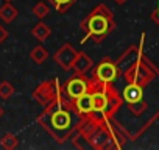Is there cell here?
Here are the masks:
<instances>
[{
  "instance_id": "obj_5",
  "label": "cell",
  "mask_w": 159,
  "mask_h": 150,
  "mask_svg": "<svg viewBox=\"0 0 159 150\" xmlns=\"http://www.w3.org/2000/svg\"><path fill=\"white\" fill-rule=\"evenodd\" d=\"M89 91H91V78L86 77L84 73H78V72H75L73 77H70L62 86V92L70 100H75Z\"/></svg>"
},
{
  "instance_id": "obj_22",
  "label": "cell",
  "mask_w": 159,
  "mask_h": 150,
  "mask_svg": "<svg viewBox=\"0 0 159 150\" xmlns=\"http://www.w3.org/2000/svg\"><path fill=\"white\" fill-rule=\"evenodd\" d=\"M5 2H11V0H5Z\"/></svg>"
},
{
  "instance_id": "obj_18",
  "label": "cell",
  "mask_w": 159,
  "mask_h": 150,
  "mask_svg": "<svg viewBox=\"0 0 159 150\" xmlns=\"http://www.w3.org/2000/svg\"><path fill=\"white\" fill-rule=\"evenodd\" d=\"M151 21L159 27V0H157V3H156V10L151 13Z\"/></svg>"
},
{
  "instance_id": "obj_17",
  "label": "cell",
  "mask_w": 159,
  "mask_h": 150,
  "mask_svg": "<svg viewBox=\"0 0 159 150\" xmlns=\"http://www.w3.org/2000/svg\"><path fill=\"white\" fill-rule=\"evenodd\" d=\"M14 92H16V89H14V86H13L10 82L3 80L2 83H0V99L8 100L10 97H13Z\"/></svg>"
},
{
  "instance_id": "obj_15",
  "label": "cell",
  "mask_w": 159,
  "mask_h": 150,
  "mask_svg": "<svg viewBox=\"0 0 159 150\" xmlns=\"http://www.w3.org/2000/svg\"><path fill=\"white\" fill-rule=\"evenodd\" d=\"M0 145H2L3 148H7V150H13L19 145V139H17L16 134L7 133V134L2 136V139H0Z\"/></svg>"
},
{
  "instance_id": "obj_14",
  "label": "cell",
  "mask_w": 159,
  "mask_h": 150,
  "mask_svg": "<svg viewBox=\"0 0 159 150\" xmlns=\"http://www.w3.org/2000/svg\"><path fill=\"white\" fill-rule=\"evenodd\" d=\"M48 2L55 7V10L59 13V14H64V13H67L78 0H48Z\"/></svg>"
},
{
  "instance_id": "obj_8",
  "label": "cell",
  "mask_w": 159,
  "mask_h": 150,
  "mask_svg": "<svg viewBox=\"0 0 159 150\" xmlns=\"http://www.w3.org/2000/svg\"><path fill=\"white\" fill-rule=\"evenodd\" d=\"M148 86V85H147ZM147 86L137 85V83H126V86L122 91V99H123V105H129V103H136L143 100V89Z\"/></svg>"
},
{
  "instance_id": "obj_21",
  "label": "cell",
  "mask_w": 159,
  "mask_h": 150,
  "mask_svg": "<svg viewBox=\"0 0 159 150\" xmlns=\"http://www.w3.org/2000/svg\"><path fill=\"white\" fill-rule=\"evenodd\" d=\"M3 114H5V110H3V108H2V106H0V117H2V116H3Z\"/></svg>"
},
{
  "instance_id": "obj_2",
  "label": "cell",
  "mask_w": 159,
  "mask_h": 150,
  "mask_svg": "<svg viewBox=\"0 0 159 150\" xmlns=\"http://www.w3.org/2000/svg\"><path fill=\"white\" fill-rule=\"evenodd\" d=\"M91 96L94 102V111L89 119H92L97 124H106L112 120L114 114L122 108L123 99L114 88V83H103L91 80Z\"/></svg>"
},
{
  "instance_id": "obj_9",
  "label": "cell",
  "mask_w": 159,
  "mask_h": 150,
  "mask_svg": "<svg viewBox=\"0 0 159 150\" xmlns=\"http://www.w3.org/2000/svg\"><path fill=\"white\" fill-rule=\"evenodd\" d=\"M73 103H75L76 111L81 114L83 117L91 116V113L94 111V102H92L91 92H86V94H83V96H80L78 99L73 100Z\"/></svg>"
},
{
  "instance_id": "obj_13",
  "label": "cell",
  "mask_w": 159,
  "mask_h": 150,
  "mask_svg": "<svg viewBox=\"0 0 159 150\" xmlns=\"http://www.w3.org/2000/svg\"><path fill=\"white\" fill-rule=\"evenodd\" d=\"M30 58L34 64H44L48 58V52L44 45H36L34 49H31L30 52Z\"/></svg>"
},
{
  "instance_id": "obj_10",
  "label": "cell",
  "mask_w": 159,
  "mask_h": 150,
  "mask_svg": "<svg viewBox=\"0 0 159 150\" xmlns=\"http://www.w3.org/2000/svg\"><path fill=\"white\" fill-rule=\"evenodd\" d=\"M94 67V61L89 55H86L84 52H78V56L73 63V70L78 73H86L88 70H91Z\"/></svg>"
},
{
  "instance_id": "obj_19",
  "label": "cell",
  "mask_w": 159,
  "mask_h": 150,
  "mask_svg": "<svg viewBox=\"0 0 159 150\" xmlns=\"http://www.w3.org/2000/svg\"><path fill=\"white\" fill-rule=\"evenodd\" d=\"M8 30L3 27V25H0V44H3L7 39H8Z\"/></svg>"
},
{
  "instance_id": "obj_1",
  "label": "cell",
  "mask_w": 159,
  "mask_h": 150,
  "mask_svg": "<svg viewBox=\"0 0 159 150\" xmlns=\"http://www.w3.org/2000/svg\"><path fill=\"white\" fill-rule=\"evenodd\" d=\"M84 119L76 111L73 100L61 91L55 100L45 105V110L38 116V124L58 144H64L80 130Z\"/></svg>"
},
{
  "instance_id": "obj_6",
  "label": "cell",
  "mask_w": 159,
  "mask_h": 150,
  "mask_svg": "<svg viewBox=\"0 0 159 150\" xmlns=\"http://www.w3.org/2000/svg\"><path fill=\"white\" fill-rule=\"evenodd\" d=\"M61 91H62V88H61V85H59L58 80H47V82H42L41 85H38V86L33 89L31 97H33L38 103H41L42 106H45V105H48L52 100H55V99L59 96Z\"/></svg>"
},
{
  "instance_id": "obj_20",
  "label": "cell",
  "mask_w": 159,
  "mask_h": 150,
  "mask_svg": "<svg viewBox=\"0 0 159 150\" xmlns=\"http://www.w3.org/2000/svg\"><path fill=\"white\" fill-rule=\"evenodd\" d=\"M114 2H116L117 5H123L125 2H128V0H114Z\"/></svg>"
},
{
  "instance_id": "obj_16",
  "label": "cell",
  "mask_w": 159,
  "mask_h": 150,
  "mask_svg": "<svg viewBox=\"0 0 159 150\" xmlns=\"http://www.w3.org/2000/svg\"><path fill=\"white\" fill-rule=\"evenodd\" d=\"M31 13H33V16H36L39 21H42L44 17L48 16L50 8H48V5H47L45 2H38V3L31 8Z\"/></svg>"
},
{
  "instance_id": "obj_11",
  "label": "cell",
  "mask_w": 159,
  "mask_h": 150,
  "mask_svg": "<svg viewBox=\"0 0 159 150\" xmlns=\"http://www.w3.org/2000/svg\"><path fill=\"white\" fill-rule=\"evenodd\" d=\"M31 35H33L34 39H38L39 42H42V41H45V39L50 38L52 28H50L47 24H44V22L41 21V22H38V24L31 28Z\"/></svg>"
},
{
  "instance_id": "obj_3",
  "label": "cell",
  "mask_w": 159,
  "mask_h": 150,
  "mask_svg": "<svg viewBox=\"0 0 159 150\" xmlns=\"http://www.w3.org/2000/svg\"><path fill=\"white\" fill-rule=\"evenodd\" d=\"M80 27L84 31V39H81V44H84L88 39H92L95 44H102L116 30L114 14L106 5H97L81 21Z\"/></svg>"
},
{
  "instance_id": "obj_12",
  "label": "cell",
  "mask_w": 159,
  "mask_h": 150,
  "mask_svg": "<svg viewBox=\"0 0 159 150\" xmlns=\"http://www.w3.org/2000/svg\"><path fill=\"white\" fill-rule=\"evenodd\" d=\"M17 14H19V11L16 7L11 5V2H7L3 7H0V19L5 24H11L17 17Z\"/></svg>"
},
{
  "instance_id": "obj_4",
  "label": "cell",
  "mask_w": 159,
  "mask_h": 150,
  "mask_svg": "<svg viewBox=\"0 0 159 150\" xmlns=\"http://www.w3.org/2000/svg\"><path fill=\"white\" fill-rule=\"evenodd\" d=\"M119 75H120V69L117 63L111 61L109 58H105L97 66L92 67V73L89 78L95 82H103V83H114Z\"/></svg>"
},
{
  "instance_id": "obj_7",
  "label": "cell",
  "mask_w": 159,
  "mask_h": 150,
  "mask_svg": "<svg viewBox=\"0 0 159 150\" xmlns=\"http://www.w3.org/2000/svg\"><path fill=\"white\" fill-rule=\"evenodd\" d=\"M78 56V52L70 45V44H62L53 55L55 63L62 69V70H72L73 69V63Z\"/></svg>"
}]
</instances>
